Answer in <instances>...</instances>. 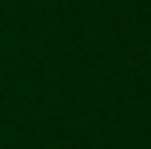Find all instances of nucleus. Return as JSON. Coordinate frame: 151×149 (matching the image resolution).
<instances>
[]
</instances>
